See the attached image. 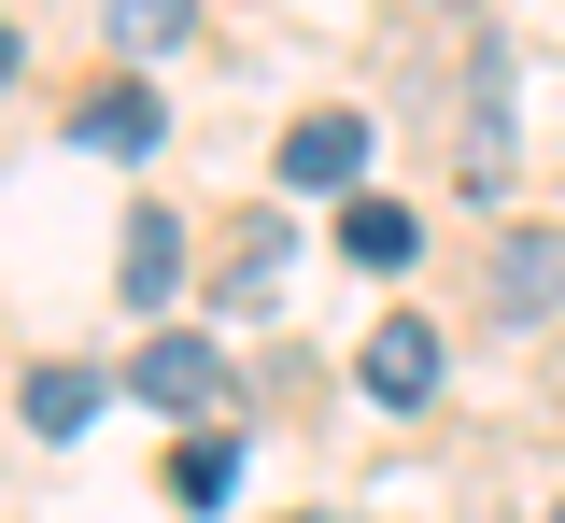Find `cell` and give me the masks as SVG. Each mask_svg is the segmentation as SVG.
Here are the masks:
<instances>
[{"mask_svg": "<svg viewBox=\"0 0 565 523\" xmlns=\"http://www.w3.org/2000/svg\"><path fill=\"white\" fill-rule=\"evenodd\" d=\"M481 298H494V325H552V311H565V226H509Z\"/></svg>", "mask_w": 565, "mask_h": 523, "instance_id": "2", "label": "cell"}, {"mask_svg": "<svg viewBox=\"0 0 565 523\" xmlns=\"http://www.w3.org/2000/svg\"><path fill=\"white\" fill-rule=\"evenodd\" d=\"M184 29H199V0H114V57H128V72L184 57Z\"/></svg>", "mask_w": 565, "mask_h": 523, "instance_id": "8", "label": "cell"}, {"mask_svg": "<svg viewBox=\"0 0 565 523\" xmlns=\"http://www.w3.org/2000/svg\"><path fill=\"white\" fill-rule=\"evenodd\" d=\"M71 142L85 156H156V85H99V99H85V114H71Z\"/></svg>", "mask_w": 565, "mask_h": 523, "instance_id": "6", "label": "cell"}, {"mask_svg": "<svg viewBox=\"0 0 565 523\" xmlns=\"http://www.w3.org/2000/svg\"><path fill=\"white\" fill-rule=\"evenodd\" d=\"M0 85H14V29H0Z\"/></svg>", "mask_w": 565, "mask_h": 523, "instance_id": "12", "label": "cell"}, {"mask_svg": "<svg viewBox=\"0 0 565 523\" xmlns=\"http://www.w3.org/2000/svg\"><path fill=\"white\" fill-rule=\"evenodd\" d=\"M353 382H367L382 410H424V396H438V325H424V311H382L367 354H353Z\"/></svg>", "mask_w": 565, "mask_h": 523, "instance_id": "3", "label": "cell"}, {"mask_svg": "<svg viewBox=\"0 0 565 523\" xmlns=\"http://www.w3.org/2000/svg\"><path fill=\"white\" fill-rule=\"evenodd\" d=\"M14 410H29V439H85V425H99V369H29V396H14Z\"/></svg>", "mask_w": 565, "mask_h": 523, "instance_id": "7", "label": "cell"}, {"mask_svg": "<svg viewBox=\"0 0 565 523\" xmlns=\"http://www.w3.org/2000/svg\"><path fill=\"white\" fill-rule=\"evenodd\" d=\"M114 284H128V311H170V284H184V226L141 199L128 213V241H114Z\"/></svg>", "mask_w": 565, "mask_h": 523, "instance_id": "5", "label": "cell"}, {"mask_svg": "<svg viewBox=\"0 0 565 523\" xmlns=\"http://www.w3.org/2000/svg\"><path fill=\"white\" fill-rule=\"evenodd\" d=\"M226 298H241V311H269V298H282V226H241V255H226Z\"/></svg>", "mask_w": 565, "mask_h": 523, "instance_id": "10", "label": "cell"}, {"mask_svg": "<svg viewBox=\"0 0 565 523\" xmlns=\"http://www.w3.org/2000/svg\"><path fill=\"white\" fill-rule=\"evenodd\" d=\"M128 396H141V410H170V425H199V410H226V354L184 340V325H156V340L128 354Z\"/></svg>", "mask_w": 565, "mask_h": 523, "instance_id": "1", "label": "cell"}, {"mask_svg": "<svg viewBox=\"0 0 565 523\" xmlns=\"http://www.w3.org/2000/svg\"><path fill=\"white\" fill-rule=\"evenodd\" d=\"M552 523H565V510H552Z\"/></svg>", "mask_w": 565, "mask_h": 523, "instance_id": "14", "label": "cell"}, {"mask_svg": "<svg viewBox=\"0 0 565 523\" xmlns=\"http://www.w3.org/2000/svg\"><path fill=\"white\" fill-rule=\"evenodd\" d=\"M438 14H467V0H438Z\"/></svg>", "mask_w": 565, "mask_h": 523, "instance_id": "13", "label": "cell"}, {"mask_svg": "<svg viewBox=\"0 0 565 523\" xmlns=\"http://www.w3.org/2000/svg\"><path fill=\"white\" fill-rule=\"evenodd\" d=\"M226 481H241V452H226V439H184V510H212Z\"/></svg>", "mask_w": 565, "mask_h": 523, "instance_id": "11", "label": "cell"}, {"mask_svg": "<svg viewBox=\"0 0 565 523\" xmlns=\"http://www.w3.org/2000/svg\"><path fill=\"white\" fill-rule=\"evenodd\" d=\"M340 255H353V269H411V255H424V226L396 213V199H353V213H340Z\"/></svg>", "mask_w": 565, "mask_h": 523, "instance_id": "9", "label": "cell"}, {"mask_svg": "<svg viewBox=\"0 0 565 523\" xmlns=\"http://www.w3.org/2000/svg\"><path fill=\"white\" fill-rule=\"evenodd\" d=\"M353 170H367V114H297V128H282V184H297V199H326Z\"/></svg>", "mask_w": 565, "mask_h": 523, "instance_id": "4", "label": "cell"}]
</instances>
